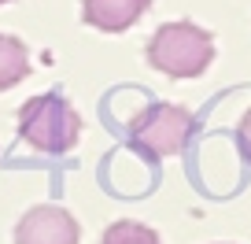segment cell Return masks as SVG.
Instances as JSON below:
<instances>
[{
	"mask_svg": "<svg viewBox=\"0 0 251 244\" xmlns=\"http://www.w3.org/2000/svg\"><path fill=\"white\" fill-rule=\"evenodd\" d=\"M19 137L30 148L45 152V156H63L71 152L81 137V118L74 108L63 100L59 93H45L23 104L19 111Z\"/></svg>",
	"mask_w": 251,
	"mask_h": 244,
	"instance_id": "6da1fadb",
	"label": "cell"
},
{
	"mask_svg": "<svg viewBox=\"0 0 251 244\" xmlns=\"http://www.w3.org/2000/svg\"><path fill=\"white\" fill-rule=\"evenodd\" d=\"M214 59V41L192 23H166L148 41V63L170 78H196Z\"/></svg>",
	"mask_w": 251,
	"mask_h": 244,
	"instance_id": "7a4b0ae2",
	"label": "cell"
},
{
	"mask_svg": "<svg viewBox=\"0 0 251 244\" xmlns=\"http://www.w3.org/2000/svg\"><path fill=\"white\" fill-rule=\"evenodd\" d=\"M192 130H196L192 111L177 108V104H151L129 122V141L148 159H163V156L185 152Z\"/></svg>",
	"mask_w": 251,
	"mask_h": 244,
	"instance_id": "3957f363",
	"label": "cell"
},
{
	"mask_svg": "<svg viewBox=\"0 0 251 244\" xmlns=\"http://www.w3.org/2000/svg\"><path fill=\"white\" fill-rule=\"evenodd\" d=\"M81 229L74 222V215H67L63 207L37 204L23 215V222L15 226V244H78Z\"/></svg>",
	"mask_w": 251,
	"mask_h": 244,
	"instance_id": "277c9868",
	"label": "cell"
},
{
	"mask_svg": "<svg viewBox=\"0 0 251 244\" xmlns=\"http://www.w3.org/2000/svg\"><path fill=\"white\" fill-rule=\"evenodd\" d=\"M151 8V0H81L85 23L103 33H122Z\"/></svg>",
	"mask_w": 251,
	"mask_h": 244,
	"instance_id": "5b68a950",
	"label": "cell"
},
{
	"mask_svg": "<svg viewBox=\"0 0 251 244\" xmlns=\"http://www.w3.org/2000/svg\"><path fill=\"white\" fill-rule=\"evenodd\" d=\"M30 74V52L19 37L0 33V89H11Z\"/></svg>",
	"mask_w": 251,
	"mask_h": 244,
	"instance_id": "8992f818",
	"label": "cell"
},
{
	"mask_svg": "<svg viewBox=\"0 0 251 244\" xmlns=\"http://www.w3.org/2000/svg\"><path fill=\"white\" fill-rule=\"evenodd\" d=\"M100 244H163L159 241V233L151 226H144V222H115V226H107V233H103Z\"/></svg>",
	"mask_w": 251,
	"mask_h": 244,
	"instance_id": "52a82bcc",
	"label": "cell"
},
{
	"mask_svg": "<svg viewBox=\"0 0 251 244\" xmlns=\"http://www.w3.org/2000/svg\"><path fill=\"white\" fill-rule=\"evenodd\" d=\"M240 152L248 156V163H251V111L240 118Z\"/></svg>",
	"mask_w": 251,
	"mask_h": 244,
	"instance_id": "ba28073f",
	"label": "cell"
},
{
	"mask_svg": "<svg viewBox=\"0 0 251 244\" xmlns=\"http://www.w3.org/2000/svg\"><path fill=\"white\" fill-rule=\"evenodd\" d=\"M0 4H8V0H0Z\"/></svg>",
	"mask_w": 251,
	"mask_h": 244,
	"instance_id": "9c48e42d",
	"label": "cell"
}]
</instances>
